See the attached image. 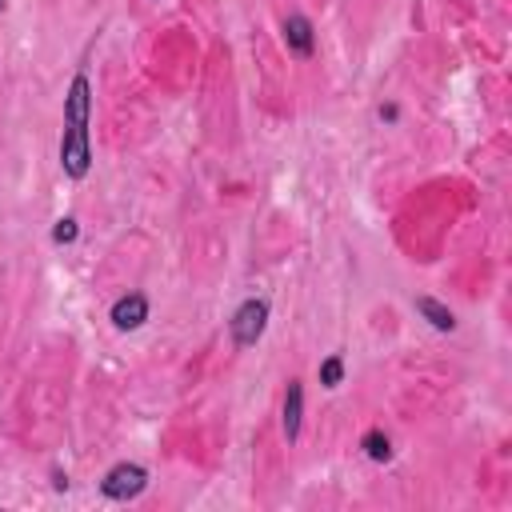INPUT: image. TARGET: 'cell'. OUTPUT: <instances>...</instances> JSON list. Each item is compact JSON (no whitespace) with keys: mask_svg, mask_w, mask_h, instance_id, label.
<instances>
[{"mask_svg":"<svg viewBox=\"0 0 512 512\" xmlns=\"http://www.w3.org/2000/svg\"><path fill=\"white\" fill-rule=\"evenodd\" d=\"M284 40L296 56H312V24L304 16H288L284 20Z\"/></svg>","mask_w":512,"mask_h":512,"instance_id":"obj_5","label":"cell"},{"mask_svg":"<svg viewBox=\"0 0 512 512\" xmlns=\"http://www.w3.org/2000/svg\"><path fill=\"white\" fill-rule=\"evenodd\" d=\"M144 316H148V300L136 296V292H132V296H120V300L112 304V324L124 328V332H128V328H140Z\"/></svg>","mask_w":512,"mask_h":512,"instance_id":"obj_4","label":"cell"},{"mask_svg":"<svg viewBox=\"0 0 512 512\" xmlns=\"http://www.w3.org/2000/svg\"><path fill=\"white\" fill-rule=\"evenodd\" d=\"M300 408H304V392H300V384L292 380V384H288V396H284V436H288V440H296V432H300Z\"/></svg>","mask_w":512,"mask_h":512,"instance_id":"obj_6","label":"cell"},{"mask_svg":"<svg viewBox=\"0 0 512 512\" xmlns=\"http://www.w3.org/2000/svg\"><path fill=\"white\" fill-rule=\"evenodd\" d=\"M52 236H56L60 244H68V240H76V224H72V220H60V224L52 228Z\"/></svg>","mask_w":512,"mask_h":512,"instance_id":"obj_10","label":"cell"},{"mask_svg":"<svg viewBox=\"0 0 512 512\" xmlns=\"http://www.w3.org/2000/svg\"><path fill=\"white\" fill-rule=\"evenodd\" d=\"M340 376H344V364H340V356H328V360L320 364V384L336 388V384H340Z\"/></svg>","mask_w":512,"mask_h":512,"instance_id":"obj_9","label":"cell"},{"mask_svg":"<svg viewBox=\"0 0 512 512\" xmlns=\"http://www.w3.org/2000/svg\"><path fill=\"white\" fill-rule=\"evenodd\" d=\"M264 320H268V304H264V300H244V304L236 308V316H232V340H236L240 348L256 344V336L264 332Z\"/></svg>","mask_w":512,"mask_h":512,"instance_id":"obj_3","label":"cell"},{"mask_svg":"<svg viewBox=\"0 0 512 512\" xmlns=\"http://www.w3.org/2000/svg\"><path fill=\"white\" fill-rule=\"evenodd\" d=\"M0 8H4V0H0Z\"/></svg>","mask_w":512,"mask_h":512,"instance_id":"obj_11","label":"cell"},{"mask_svg":"<svg viewBox=\"0 0 512 512\" xmlns=\"http://www.w3.org/2000/svg\"><path fill=\"white\" fill-rule=\"evenodd\" d=\"M364 452H368L372 460H388V452H392V448H388V436H384V432H368V436H364Z\"/></svg>","mask_w":512,"mask_h":512,"instance_id":"obj_8","label":"cell"},{"mask_svg":"<svg viewBox=\"0 0 512 512\" xmlns=\"http://www.w3.org/2000/svg\"><path fill=\"white\" fill-rule=\"evenodd\" d=\"M144 484H148V472H144L140 464H116V468H108V476L100 480V492L112 496V500H132V496L144 492Z\"/></svg>","mask_w":512,"mask_h":512,"instance_id":"obj_2","label":"cell"},{"mask_svg":"<svg viewBox=\"0 0 512 512\" xmlns=\"http://www.w3.org/2000/svg\"><path fill=\"white\" fill-rule=\"evenodd\" d=\"M64 116H68V128L60 140V164L72 180H80L88 172V160H92V152H88V76L72 80Z\"/></svg>","mask_w":512,"mask_h":512,"instance_id":"obj_1","label":"cell"},{"mask_svg":"<svg viewBox=\"0 0 512 512\" xmlns=\"http://www.w3.org/2000/svg\"><path fill=\"white\" fill-rule=\"evenodd\" d=\"M416 308H420V312L432 320V328H440V332H452V324H456V320H452V312H448L444 304H436L432 296H420V300H416Z\"/></svg>","mask_w":512,"mask_h":512,"instance_id":"obj_7","label":"cell"}]
</instances>
